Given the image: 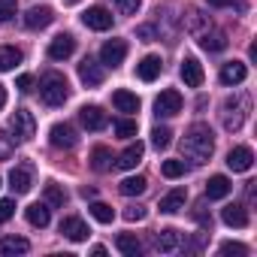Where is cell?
Segmentation results:
<instances>
[{
	"instance_id": "e575fe53",
	"label": "cell",
	"mask_w": 257,
	"mask_h": 257,
	"mask_svg": "<svg viewBox=\"0 0 257 257\" xmlns=\"http://www.w3.org/2000/svg\"><path fill=\"white\" fill-rule=\"evenodd\" d=\"M46 200H49V206H64V203H67V191H64L61 185L49 182V185H46Z\"/></svg>"
},
{
	"instance_id": "5b68a950",
	"label": "cell",
	"mask_w": 257,
	"mask_h": 257,
	"mask_svg": "<svg viewBox=\"0 0 257 257\" xmlns=\"http://www.w3.org/2000/svg\"><path fill=\"white\" fill-rule=\"evenodd\" d=\"M179 112H182V94H179L176 88L161 91L158 100H155V115H158V118H173V115H179Z\"/></svg>"
},
{
	"instance_id": "681fc988",
	"label": "cell",
	"mask_w": 257,
	"mask_h": 257,
	"mask_svg": "<svg viewBox=\"0 0 257 257\" xmlns=\"http://www.w3.org/2000/svg\"><path fill=\"white\" fill-rule=\"evenodd\" d=\"M64 4H67V7H73V4H79V0H64Z\"/></svg>"
},
{
	"instance_id": "3957f363",
	"label": "cell",
	"mask_w": 257,
	"mask_h": 257,
	"mask_svg": "<svg viewBox=\"0 0 257 257\" xmlns=\"http://www.w3.org/2000/svg\"><path fill=\"white\" fill-rule=\"evenodd\" d=\"M245 118H248V97H242V94L227 97L224 106H221V121H224V127H227L230 134H236L239 127L245 124Z\"/></svg>"
},
{
	"instance_id": "1f68e13d",
	"label": "cell",
	"mask_w": 257,
	"mask_h": 257,
	"mask_svg": "<svg viewBox=\"0 0 257 257\" xmlns=\"http://www.w3.org/2000/svg\"><path fill=\"white\" fill-rule=\"evenodd\" d=\"M88 212H91L94 221H100V224H112V218H115V209H112L109 203H91Z\"/></svg>"
},
{
	"instance_id": "2e32d148",
	"label": "cell",
	"mask_w": 257,
	"mask_h": 257,
	"mask_svg": "<svg viewBox=\"0 0 257 257\" xmlns=\"http://www.w3.org/2000/svg\"><path fill=\"white\" fill-rule=\"evenodd\" d=\"M52 22H55V13L49 7H34V10L25 13V28H31V31H43Z\"/></svg>"
},
{
	"instance_id": "c3c4849f",
	"label": "cell",
	"mask_w": 257,
	"mask_h": 257,
	"mask_svg": "<svg viewBox=\"0 0 257 257\" xmlns=\"http://www.w3.org/2000/svg\"><path fill=\"white\" fill-rule=\"evenodd\" d=\"M91 254H97V257H103V254H106V248H103V245H94V248H91Z\"/></svg>"
},
{
	"instance_id": "8fae6325",
	"label": "cell",
	"mask_w": 257,
	"mask_h": 257,
	"mask_svg": "<svg viewBox=\"0 0 257 257\" xmlns=\"http://www.w3.org/2000/svg\"><path fill=\"white\" fill-rule=\"evenodd\" d=\"M227 167H230L233 173H248V170L254 167V152H251L248 146H236V149H230V155H227Z\"/></svg>"
},
{
	"instance_id": "ac0fdd59",
	"label": "cell",
	"mask_w": 257,
	"mask_h": 257,
	"mask_svg": "<svg viewBox=\"0 0 257 257\" xmlns=\"http://www.w3.org/2000/svg\"><path fill=\"white\" fill-rule=\"evenodd\" d=\"M161 70H164V61H161L158 55H146V58L137 64V76H140L143 82H155V79L161 76Z\"/></svg>"
},
{
	"instance_id": "d6a6232c",
	"label": "cell",
	"mask_w": 257,
	"mask_h": 257,
	"mask_svg": "<svg viewBox=\"0 0 257 257\" xmlns=\"http://www.w3.org/2000/svg\"><path fill=\"white\" fill-rule=\"evenodd\" d=\"M170 143H173V131H170V127H155V131H152V146L158 152L170 149Z\"/></svg>"
},
{
	"instance_id": "7402d4cb",
	"label": "cell",
	"mask_w": 257,
	"mask_h": 257,
	"mask_svg": "<svg viewBox=\"0 0 257 257\" xmlns=\"http://www.w3.org/2000/svg\"><path fill=\"white\" fill-rule=\"evenodd\" d=\"M143 155H146V146L143 143H131V146L118 155V167L121 170H137V164L143 161Z\"/></svg>"
},
{
	"instance_id": "5bb4252c",
	"label": "cell",
	"mask_w": 257,
	"mask_h": 257,
	"mask_svg": "<svg viewBox=\"0 0 257 257\" xmlns=\"http://www.w3.org/2000/svg\"><path fill=\"white\" fill-rule=\"evenodd\" d=\"M88 224L82 221V218H76V215H67L64 221H61V236H67L70 242H85L88 239Z\"/></svg>"
},
{
	"instance_id": "7a4b0ae2",
	"label": "cell",
	"mask_w": 257,
	"mask_h": 257,
	"mask_svg": "<svg viewBox=\"0 0 257 257\" xmlns=\"http://www.w3.org/2000/svg\"><path fill=\"white\" fill-rule=\"evenodd\" d=\"M40 97H43V103L46 106H64L67 103V97H70V85H67V76L64 73H55V70H49L43 79H40Z\"/></svg>"
},
{
	"instance_id": "4dcf8cb0",
	"label": "cell",
	"mask_w": 257,
	"mask_h": 257,
	"mask_svg": "<svg viewBox=\"0 0 257 257\" xmlns=\"http://www.w3.org/2000/svg\"><path fill=\"white\" fill-rule=\"evenodd\" d=\"M115 245H118V251H121V254H127V257H137V254L143 251L140 239H137V236H131V233H121V236L115 239Z\"/></svg>"
},
{
	"instance_id": "6da1fadb",
	"label": "cell",
	"mask_w": 257,
	"mask_h": 257,
	"mask_svg": "<svg viewBox=\"0 0 257 257\" xmlns=\"http://www.w3.org/2000/svg\"><path fill=\"white\" fill-rule=\"evenodd\" d=\"M212 152H215L212 127L203 124V121L191 124L188 131H185V140H182V155H185L194 167H200V164H206V161L212 158Z\"/></svg>"
},
{
	"instance_id": "7dc6e473",
	"label": "cell",
	"mask_w": 257,
	"mask_h": 257,
	"mask_svg": "<svg viewBox=\"0 0 257 257\" xmlns=\"http://www.w3.org/2000/svg\"><path fill=\"white\" fill-rule=\"evenodd\" d=\"M4 106H7V88L0 85V109H4Z\"/></svg>"
},
{
	"instance_id": "484cf974",
	"label": "cell",
	"mask_w": 257,
	"mask_h": 257,
	"mask_svg": "<svg viewBox=\"0 0 257 257\" xmlns=\"http://www.w3.org/2000/svg\"><path fill=\"white\" fill-rule=\"evenodd\" d=\"M230 191H233V185H230L227 176H212V179L206 182V197H209V200H224Z\"/></svg>"
},
{
	"instance_id": "9a60e30c",
	"label": "cell",
	"mask_w": 257,
	"mask_h": 257,
	"mask_svg": "<svg viewBox=\"0 0 257 257\" xmlns=\"http://www.w3.org/2000/svg\"><path fill=\"white\" fill-rule=\"evenodd\" d=\"M79 121H82V127H88V131H103V127L109 124V115L100 106H82L79 109Z\"/></svg>"
},
{
	"instance_id": "44dd1931",
	"label": "cell",
	"mask_w": 257,
	"mask_h": 257,
	"mask_svg": "<svg viewBox=\"0 0 257 257\" xmlns=\"http://www.w3.org/2000/svg\"><path fill=\"white\" fill-rule=\"evenodd\" d=\"M245 76H248V67H245L242 61H227V64L221 67V82H224V85H242Z\"/></svg>"
},
{
	"instance_id": "74e56055",
	"label": "cell",
	"mask_w": 257,
	"mask_h": 257,
	"mask_svg": "<svg viewBox=\"0 0 257 257\" xmlns=\"http://www.w3.org/2000/svg\"><path fill=\"white\" fill-rule=\"evenodd\" d=\"M19 13V0H0V22H10Z\"/></svg>"
},
{
	"instance_id": "f6af8a7d",
	"label": "cell",
	"mask_w": 257,
	"mask_h": 257,
	"mask_svg": "<svg viewBox=\"0 0 257 257\" xmlns=\"http://www.w3.org/2000/svg\"><path fill=\"white\" fill-rule=\"evenodd\" d=\"M16 88H19V91H31V88H34V76H28V73L19 76V79H16Z\"/></svg>"
},
{
	"instance_id": "ab89813d",
	"label": "cell",
	"mask_w": 257,
	"mask_h": 257,
	"mask_svg": "<svg viewBox=\"0 0 257 257\" xmlns=\"http://www.w3.org/2000/svg\"><path fill=\"white\" fill-rule=\"evenodd\" d=\"M146 215H149L146 206H127V209H124V221H131V224H134V221H146Z\"/></svg>"
},
{
	"instance_id": "d4e9b609",
	"label": "cell",
	"mask_w": 257,
	"mask_h": 257,
	"mask_svg": "<svg viewBox=\"0 0 257 257\" xmlns=\"http://www.w3.org/2000/svg\"><path fill=\"white\" fill-rule=\"evenodd\" d=\"M112 106L118 109V112H140V97L134 94V91H115L112 94Z\"/></svg>"
},
{
	"instance_id": "cb8c5ba5",
	"label": "cell",
	"mask_w": 257,
	"mask_h": 257,
	"mask_svg": "<svg viewBox=\"0 0 257 257\" xmlns=\"http://www.w3.org/2000/svg\"><path fill=\"white\" fill-rule=\"evenodd\" d=\"M25 218H28V224H34V227H49L52 209H49V203H34V206L25 209Z\"/></svg>"
},
{
	"instance_id": "4316f807",
	"label": "cell",
	"mask_w": 257,
	"mask_h": 257,
	"mask_svg": "<svg viewBox=\"0 0 257 257\" xmlns=\"http://www.w3.org/2000/svg\"><path fill=\"white\" fill-rule=\"evenodd\" d=\"M200 46L206 52H224L227 49V34L224 31H203L200 34Z\"/></svg>"
},
{
	"instance_id": "836d02e7",
	"label": "cell",
	"mask_w": 257,
	"mask_h": 257,
	"mask_svg": "<svg viewBox=\"0 0 257 257\" xmlns=\"http://www.w3.org/2000/svg\"><path fill=\"white\" fill-rule=\"evenodd\" d=\"M115 137H121V140L137 137V121L134 118H118L115 121Z\"/></svg>"
},
{
	"instance_id": "d6986e66",
	"label": "cell",
	"mask_w": 257,
	"mask_h": 257,
	"mask_svg": "<svg viewBox=\"0 0 257 257\" xmlns=\"http://www.w3.org/2000/svg\"><path fill=\"white\" fill-rule=\"evenodd\" d=\"M185 200H188V194H185V188H173L170 194H164L161 197V212L164 215H176V212H182L185 209Z\"/></svg>"
},
{
	"instance_id": "4fadbf2b",
	"label": "cell",
	"mask_w": 257,
	"mask_h": 257,
	"mask_svg": "<svg viewBox=\"0 0 257 257\" xmlns=\"http://www.w3.org/2000/svg\"><path fill=\"white\" fill-rule=\"evenodd\" d=\"M179 73H182V82H185L188 88H200V85H203V79H206L203 64H200L197 58H185V61H182V67H179Z\"/></svg>"
},
{
	"instance_id": "83f0119b",
	"label": "cell",
	"mask_w": 257,
	"mask_h": 257,
	"mask_svg": "<svg viewBox=\"0 0 257 257\" xmlns=\"http://www.w3.org/2000/svg\"><path fill=\"white\" fill-rule=\"evenodd\" d=\"M22 64V49L16 46H0V73H10Z\"/></svg>"
},
{
	"instance_id": "b9f144b4",
	"label": "cell",
	"mask_w": 257,
	"mask_h": 257,
	"mask_svg": "<svg viewBox=\"0 0 257 257\" xmlns=\"http://www.w3.org/2000/svg\"><path fill=\"white\" fill-rule=\"evenodd\" d=\"M221 254H236V257H245V254H248V248H245L242 242H224V245H221Z\"/></svg>"
},
{
	"instance_id": "bcb514c9",
	"label": "cell",
	"mask_w": 257,
	"mask_h": 257,
	"mask_svg": "<svg viewBox=\"0 0 257 257\" xmlns=\"http://www.w3.org/2000/svg\"><path fill=\"white\" fill-rule=\"evenodd\" d=\"M206 4L215 10H224V7H236V0H206Z\"/></svg>"
},
{
	"instance_id": "52a82bcc",
	"label": "cell",
	"mask_w": 257,
	"mask_h": 257,
	"mask_svg": "<svg viewBox=\"0 0 257 257\" xmlns=\"http://www.w3.org/2000/svg\"><path fill=\"white\" fill-rule=\"evenodd\" d=\"M124 58H127V43L124 40H109V43H103V49H100V64L103 67H121L124 64Z\"/></svg>"
},
{
	"instance_id": "30bf717a",
	"label": "cell",
	"mask_w": 257,
	"mask_h": 257,
	"mask_svg": "<svg viewBox=\"0 0 257 257\" xmlns=\"http://www.w3.org/2000/svg\"><path fill=\"white\" fill-rule=\"evenodd\" d=\"M73 52H76V37H73V34H58V37L49 43V58H52V61H67Z\"/></svg>"
},
{
	"instance_id": "ba28073f",
	"label": "cell",
	"mask_w": 257,
	"mask_h": 257,
	"mask_svg": "<svg viewBox=\"0 0 257 257\" xmlns=\"http://www.w3.org/2000/svg\"><path fill=\"white\" fill-rule=\"evenodd\" d=\"M10 188H13V194H28L31 188H34V164H19V167H13V173H10Z\"/></svg>"
},
{
	"instance_id": "9c48e42d",
	"label": "cell",
	"mask_w": 257,
	"mask_h": 257,
	"mask_svg": "<svg viewBox=\"0 0 257 257\" xmlns=\"http://www.w3.org/2000/svg\"><path fill=\"white\" fill-rule=\"evenodd\" d=\"M82 25L91 31H109L112 28V13L106 7H88L82 13Z\"/></svg>"
},
{
	"instance_id": "f907efd6",
	"label": "cell",
	"mask_w": 257,
	"mask_h": 257,
	"mask_svg": "<svg viewBox=\"0 0 257 257\" xmlns=\"http://www.w3.org/2000/svg\"><path fill=\"white\" fill-rule=\"evenodd\" d=\"M0 188H4V182H0Z\"/></svg>"
},
{
	"instance_id": "603a6c76",
	"label": "cell",
	"mask_w": 257,
	"mask_h": 257,
	"mask_svg": "<svg viewBox=\"0 0 257 257\" xmlns=\"http://www.w3.org/2000/svg\"><path fill=\"white\" fill-rule=\"evenodd\" d=\"M31 242L22 236H4L0 239V257H16V254H28Z\"/></svg>"
},
{
	"instance_id": "f1b7e54d",
	"label": "cell",
	"mask_w": 257,
	"mask_h": 257,
	"mask_svg": "<svg viewBox=\"0 0 257 257\" xmlns=\"http://www.w3.org/2000/svg\"><path fill=\"white\" fill-rule=\"evenodd\" d=\"M109 167H112V152L106 146H94V152H91V170L94 173H106Z\"/></svg>"
},
{
	"instance_id": "f35d334b",
	"label": "cell",
	"mask_w": 257,
	"mask_h": 257,
	"mask_svg": "<svg viewBox=\"0 0 257 257\" xmlns=\"http://www.w3.org/2000/svg\"><path fill=\"white\" fill-rule=\"evenodd\" d=\"M185 28H188L191 34H197V31L203 28V16H200L197 10H188V16H185Z\"/></svg>"
},
{
	"instance_id": "ee69618b",
	"label": "cell",
	"mask_w": 257,
	"mask_h": 257,
	"mask_svg": "<svg viewBox=\"0 0 257 257\" xmlns=\"http://www.w3.org/2000/svg\"><path fill=\"white\" fill-rule=\"evenodd\" d=\"M137 37H140V40H146V43H152V40H155V28H152V25L137 28Z\"/></svg>"
},
{
	"instance_id": "d590c367",
	"label": "cell",
	"mask_w": 257,
	"mask_h": 257,
	"mask_svg": "<svg viewBox=\"0 0 257 257\" xmlns=\"http://www.w3.org/2000/svg\"><path fill=\"white\" fill-rule=\"evenodd\" d=\"M161 173L167 179H182L185 176V161H164L161 164Z\"/></svg>"
},
{
	"instance_id": "8d00e7d4",
	"label": "cell",
	"mask_w": 257,
	"mask_h": 257,
	"mask_svg": "<svg viewBox=\"0 0 257 257\" xmlns=\"http://www.w3.org/2000/svg\"><path fill=\"white\" fill-rule=\"evenodd\" d=\"M13 152H16V140H13V137H7L4 131H0V161H10V158H13Z\"/></svg>"
},
{
	"instance_id": "ffe728a7",
	"label": "cell",
	"mask_w": 257,
	"mask_h": 257,
	"mask_svg": "<svg viewBox=\"0 0 257 257\" xmlns=\"http://www.w3.org/2000/svg\"><path fill=\"white\" fill-rule=\"evenodd\" d=\"M221 221H224L227 227L242 230V227H248V212H245V206L230 203V206H224V209H221Z\"/></svg>"
},
{
	"instance_id": "7bdbcfd3",
	"label": "cell",
	"mask_w": 257,
	"mask_h": 257,
	"mask_svg": "<svg viewBox=\"0 0 257 257\" xmlns=\"http://www.w3.org/2000/svg\"><path fill=\"white\" fill-rule=\"evenodd\" d=\"M16 215V200H0V221H10Z\"/></svg>"
},
{
	"instance_id": "277c9868",
	"label": "cell",
	"mask_w": 257,
	"mask_h": 257,
	"mask_svg": "<svg viewBox=\"0 0 257 257\" xmlns=\"http://www.w3.org/2000/svg\"><path fill=\"white\" fill-rule=\"evenodd\" d=\"M10 127H13V134H16L19 143H28V140H34V134H37V118H34V112H28V109H16L13 118H10Z\"/></svg>"
},
{
	"instance_id": "60d3db41",
	"label": "cell",
	"mask_w": 257,
	"mask_h": 257,
	"mask_svg": "<svg viewBox=\"0 0 257 257\" xmlns=\"http://www.w3.org/2000/svg\"><path fill=\"white\" fill-rule=\"evenodd\" d=\"M140 4H143V0H115V7L121 10V16H137Z\"/></svg>"
},
{
	"instance_id": "f546056e",
	"label": "cell",
	"mask_w": 257,
	"mask_h": 257,
	"mask_svg": "<svg viewBox=\"0 0 257 257\" xmlns=\"http://www.w3.org/2000/svg\"><path fill=\"white\" fill-rule=\"evenodd\" d=\"M146 188H149V182H146L143 176H131V179H124V182L118 185V191H121L124 197H140Z\"/></svg>"
},
{
	"instance_id": "7c38bea8",
	"label": "cell",
	"mask_w": 257,
	"mask_h": 257,
	"mask_svg": "<svg viewBox=\"0 0 257 257\" xmlns=\"http://www.w3.org/2000/svg\"><path fill=\"white\" fill-rule=\"evenodd\" d=\"M79 79H82V85H88V88L103 85V64L94 61V58H85V61L79 64Z\"/></svg>"
},
{
	"instance_id": "e0dca14e",
	"label": "cell",
	"mask_w": 257,
	"mask_h": 257,
	"mask_svg": "<svg viewBox=\"0 0 257 257\" xmlns=\"http://www.w3.org/2000/svg\"><path fill=\"white\" fill-rule=\"evenodd\" d=\"M155 248H158V251H164V254H170V251L182 248V233H179L176 227L158 230V233H155Z\"/></svg>"
},
{
	"instance_id": "8992f818",
	"label": "cell",
	"mask_w": 257,
	"mask_h": 257,
	"mask_svg": "<svg viewBox=\"0 0 257 257\" xmlns=\"http://www.w3.org/2000/svg\"><path fill=\"white\" fill-rule=\"evenodd\" d=\"M49 143L55 146V149H61V152H70L76 143H79V134H76V127L73 124H55L52 131H49Z\"/></svg>"
}]
</instances>
